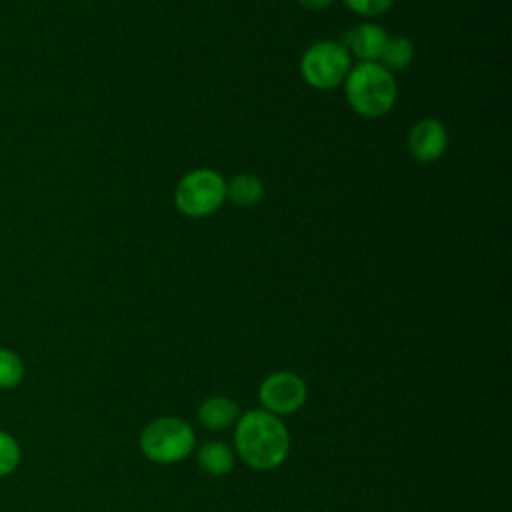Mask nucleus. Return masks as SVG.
<instances>
[{
	"label": "nucleus",
	"instance_id": "nucleus-1",
	"mask_svg": "<svg viewBox=\"0 0 512 512\" xmlns=\"http://www.w3.org/2000/svg\"><path fill=\"white\" fill-rule=\"evenodd\" d=\"M234 448L246 466L274 470L290 452V432L280 416L264 408L248 410L236 420Z\"/></svg>",
	"mask_w": 512,
	"mask_h": 512
},
{
	"label": "nucleus",
	"instance_id": "nucleus-2",
	"mask_svg": "<svg viewBox=\"0 0 512 512\" xmlns=\"http://www.w3.org/2000/svg\"><path fill=\"white\" fill-rule=\"evenodd\" d=\"M344 92L348 104L366 118H378L386 114L396 102V80L378 62H360L350 68L344 80Z\"/></svg>",
	"mask_w": 512,
	"mask_h": 512
},
{
	"label": "nucleus",
	"instance_id": "nucleus-3",
	"mask_svg": "<svg viewBox=\"0 0 512 512\" xmlns=\"http://www.w3.org/2000/svg\"><path fill=\"white\" fill-rule=\"evenodd\" d=\"M196 436L192 426L178 416H160L140 432L142 454L156 464H174L190 456Z\"/></svg>",
	"mask_w": 512,
	"mask_h": 512
},
{
	"label": "nucleus",
	"instance_id": "nucleus-4",
	"mask_svg": "<svg viewBox=\"0 0 512 512\" xmlns=\"http://www.w3.org/2000/svg\"><path fill=\"white\" fill-rule=\"evenodd\" d=\"M226 200V180L212 168H196L182 176L174 192L176 208L188 218L214 214Z\"/></svg>",
	"mask_w": 512,
	"mask_h": 512
},
{
	"label": "nucleus",
	"instance_id": "nucleus-5",
	"mask_svg": "<svg viewBox=\"0 0 512 512\" xmlns=\"http://www.w3.org/2000/svg\"><path fill=\"white\" fill-rule=\"evenodd\" d=\"M350 68V52L334 40L314 42L300 58L302 78L318 90H332L342 84Z\"/></svg>",
	"mask_w": 512,
	"mask_h": 512
},
{
	"label": "nucleus",
	"instance_id": "nucleus-6",
	"mask_svg": "<svg viewBox=\"0 0 512 512\" xmlns=\"http://www.w3.org/2000/svg\"><path fill=\"white\" fill-rule=\"evenodd\" d=\"M308 396L304 380L288 370L272 372L258 388V398L264 410L276 416H288L304 406Z\"/></svg>",
	"mask_w": 512,
	"mask_h": 512
},
{
	"label": "nucleus",
	"instance_id": "nucleus-7",
	"mask_svg": "<svg viewBox=\"0 0 512 512\" xmlns=\"http://www.w3.org/2000/svg\"><path fill=\"white\" fill-rule=\"evenodd\" d=\"M448 146V132L440 120L422 118L408 132V152L420 162L438 160Z\"/></svg>",
	"mask_w": 512,
	"mask_h": 512
},
{
	"label": "nucleus",
	"instance_id": "nucleus-8",
	"mask_svg": "<svg viewBox=\"0 0 512 512\" xmlns=\"http://www.w3.org/2000/svg\"><path fill=\"white\" fill-rule=\"evenodd\" d=\"M344 48L352 52L360 62H378L380 52L388 40V32L378 24H360L346 32Z\"/></svg>",
	"mask_w": 512,
	"mask_h": 512
},
{
	"label": "nucleus",
	"instance_id": "nucleus-9",
	"mask_svg": "<svg viewBox=\"0 0 512 512\" xmlns=\"http://www.w3.org/2000/svg\"><path fill=\"white\" fill-rule=\"evenodd\" d=\"M240 416L238 404L228 396H208L198 406V420L206 430L218 432L232 426Z\"/></svg>",
	"mask_w": 512,
	"mask_h": 512
},
{
	"label": "nucleus",
	"instance_id": "nucleus-10",
	"mask_svg": "<svg viewBox=\"0 0 512 512\" xmlns=\"http://www.w3.org/2000/svg\"><path fill=\"white\" fill-rule=\"evenodd\" d=\"M198 466L210 476H224L234 468V450L220 440L202 444L196 450Z\"/></svg>",
	"mask_w": 512,
	"mask_h": 512
},
{
	"label": "nucleus",
	"instance_id": "nucleus-11",
	"mask_svg": "<svg viewBox=\"0 0 512 512\" xmlns=\"http://www.w3.org/2000/svg\"><path fill=\"white\" fill-rule=\"evenodd\" d=\"M264 196V184L254 174H236L230 182H226V198L240 206L250 208L256 206Z\"/></svg>",
	"mask_w": 512,
	"mask_h": 512
},
{
	"label": "nucleus",
	"instance_id": "nucleus-12",
	"mask_svg": "<svg viewBox=\"0 0 512 512\" xmlns=\"http://www.w3.org/2000/svg\"><path fill=\"white\" fill-rule=\"evenodd\" d=\"M414 60V44L408 36H388L382 52H380V58H378V64H382L388 72H400L404 68H408Z\"/></svg>",
	"mask_w": 512,
	"mask_h": 512
},
{
	"label": "nucleus",
	"instance_id": "nucleus-13",
	"mask_svg": "<svg viewBox=\"0 0 512 512\" xmlns=\"http://www.w3.org/2000/svg\"><path fill=\"white\" fill-rule=\"evenodd\" d=\"M24 374L26 370L22 358L8 348H0V388H16L24 380Z\"/></svg>",
	"mask_w": 512,
	"mask_h": 512
},
{
	"label": "nucleus",
	"instance_id": "nucleus-14",
	"mask_svg": "<svg viewBox=\"0 0 512 512\" xmlns=\"http://www.w3.org/2000/svg\"><path fill=\"white\" fill-rule=\"evenodd\" d=\"M20 462V446L16 438L4 430H0V478L8 476L16 470Z\"/></svg>",
	"mask_w": 512,
	"mask_h": 512
},
{
	"label": "nucleus",
	"instance_id": "nucleus-15",
	"mask_svg": "<svg viewBox=\"0 0 512 512\" xmlns=\"http://www.w3.org/2000/svg\"><path fill=\"white\" fill-rule=\"evenodd\" d=\"M344 4L360 16H380L390 10L394 0H344Z\"/></svg>",
	"mask_w": 512,
	"mask_h": 512
},
{
	"label": "nucleus",
	"instance_id": "nucleus-16",
	"mask_svg": "<svg viewBox=\"0 0 512 512\" xmlns=\"http://www.w3.org/2000/svg\"><path fill=\"white\" fill-rule=\"evenodd\" d=\"M300 2V6H304V8H308V10H324V8H328L334 0H298Z\"/></svg>",
	"mask_w": 512,
	"mask_h": 512
}]
</instances>
